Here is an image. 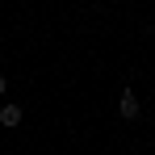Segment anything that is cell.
<instances>
[{
  "instance_id": "cell-1",
  "label": "cell",
  "mask_w": 155,
  "mask_h": 155,
  "mask_svg": "<svg viewBox=\"0 0 155 155\" xmlns=\"http://www.w3.org/2000/svg\"><path fill=\"white\" fill-rule=\"evenodd\" d=\"M117 113H122L126 122H134V117L143 113V105H138V97H134V88H122V97H117Z\"/></svg>"
},
{
  "instance_id": "cell-2",
  "label": "cell",
  "mask_w": 155,
  "mask_h": 155,
  "mask_svg": "<svg viewBox=\"0 0 155 155\" xmlns=\"http://www.w3.org/2000/svg\"><path fill=\"white\" fill-rule=\"evenodd\" d=\"M21 117H25V113H21V105H13V101H4V105H0V126H4V130L21 126Z\"/></svg>"
},
{
  "instance_id": "cell-3",
  "label": "cell",
  "mask_w": 155,
  "mask_h": 155,
  "mask_svg": "<svg viewBox=\"0 0 155 155\" xmlns=\"http://www.w3.org/2000/svg\"><path fill=\"white\" fill-rule=\"evenodd\" d=\"M4 92H8V80H4V76H0V97H4Z\"/></svg>"
}]
</instances>
